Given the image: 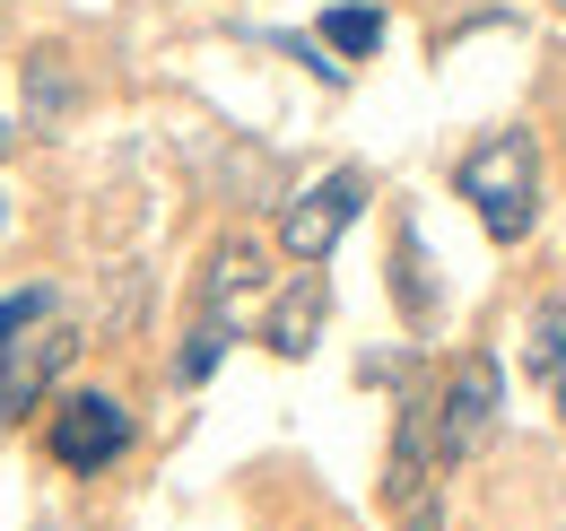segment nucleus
<instances>
[{"mask_svg": "<svg viewBox=\"0 0 566 531\" xmlns=\"http://www.w3.org/2000/svg\"><path fill=\"white\" fill-rule=\"evenodd\" d=\"M453 184H462V200L480 209V227L496 244H523L532 209H541V148H532V132H489L453 166Z\"/></svg>", "mask_w": 566, "mask_h": 531, "instance_id": "1", "label": "nucleus"}, {"mask_svg": "<svg viewBox=\"0 0 566 531\" xmlns=\"http://www.w3.org/2000/svg\"><path fill=\"white\" fill-rule=\"evenodd\" d=\"M357 209H366V175H357V166L323 175V184H305V192L287 200V218H280L287 262H332V244L357 227Z\"/></svg>", "mask_w": 566, "mask_h": 531, "instance_id": "2", "label": "nucleus"}, {"mask_svg": "<svg viewBox=\"0 0 566 531\" xmlns=\"http://www.w3.org/2000/svg\"><path fill=\"white\" fill-rule=\"evenodd\" d=\"M71 357H78V332H71V323H53V314H35L27 332L0 348V418L18 427L35 400L62 384V366H71Z\"/></svg>", "mask_w": 566, "mask_h": 531, "instance_id": "3", "label": "nucleus"}, {"mask_svg": "<svg viewBox=\"0 0 566 531\" xmlns=\"http://www.w3.org/2000/svg\"><path fill=\"white\" fill-rule=\"evenodd\" d=\"M496 400H505V375H496V357H453L444 366V384H436V427H444V454L462 462V454H480L496 436Z\"/></svg>", "mask_w": 566, "mask_h": 531, "instance_id": "4", "label": "nucleus"}, {"mask_svg": "<svg viewBox=\"0 0 566 531\" xmlns=\"http://www.w3.org/2000/svg\"><path fill=\"white\" fill-rule=\"evenodd\" d=\"M44 445H53V462L62 470H105L132 454V409L114 393H71L53 409V427H44Z\"/></svg>", "mask_w": 566, "mask_h": 531, "instance_id": "5", "label": "nucleus"}, {"mask_svg": "<svg viewBox=\"0 0 566 531\" xmlns=\"http://www.w3.org/2000/svg\"><path fill=\"white\" fill-rule=\"evenodd\" d=\"M453 470L444 454V427H436V400H401V427H392V470H384V497L392 506H419L436 497V479Z\"/></svg>", "mask_w": 566, "mask_h": 531, "instance_id": "6", "label": "nucleus"}, {"mask_svg": "<svg viewBox=\"0 0 566 531\" xmlns=\"http://www.w3.org/2000/svg\"><path fill=\"white\" fill-rule=\"evenodd\" d=\"M262 279H271V270H262V244H253V236H227V244L210 253V279H201V305H210L218 323H235V314H244V305L262 296Z\"/></svg>", "mask_w": 566, "mask_h": 531, "instance_id": "7", "label": "nucleus"}, {"mask_svg": "<svg viewBox=\"0 0 566 531\" xmlns=\"http://www.w3.org/2000/svg\"><path fill=\"white\" fill-rule=\"evenodd\" d=\"M323 323H332V288H323V262H305V279H296L280 305H271V332H262V340H271L280 357H305Z\"/></svg>", "mask_w": 566, "mask_h": 531, "instance_id": "8", "label": "nucleus"}, {"mask_svg": "<svg viewBox=\"0 0 566 531\" xmlns=\"http://www.w3.org/2000/svg\"><path fill=\"white\" fill-rule=\"evenodd\" d=\"M523 375H532V384H549L558 409H566V296L532 305V323H523Z\"/></svg>", "mask_w": 566, "mask_h": 531, "instance_id": "9", "label": "nucleus"}, {"mask_svg": "<svg viewBox=\"0 0 566 531\" xmlns=\"http://www.w3.org/2000/svg\"><path fill=\"white\" fill-rule=\"evenodd\" d=\"M332 53H349V62H366L375 44H384V9H366V0H340V9H323V27H314Z\"/></svg>", "mask_w": 566, "mask_h": 531, "instance_id": "10", "label": "nucleus"}, {"mask_svg": "<svg viewBox=\"0 0 566 531\" xmlns=\"http://www.w3.org/2000/svg\"><path fill=\"white\" fill-rule=\"evenodd\" d=\"M227 340H235V323H218V314H201V332L184 340V357H175V375H184V384H201V375H210L218 357H227Z\"/></svg>", "mask_w": 566, "mask_h": 531, "instance_id": "11", "label": "nucleus"}, {"mask_svg": "<svg viewBox=\"0 0 566 531\" xmlns=\"http://www.w3.org/2000/svg\"><path fill=\"white\" fill-rule=\"evenodd\" d=\"M35 314H53V288H18V296H0V348L27 332Z\"/></svg>", "mask_w": 566, "mask_h": 531, "instance_id": "12", "label": "nucleus"}, {"mask_svg": "<svg viewBox=\"0 0 566 531\" xmlns=\"http://www.w3.org/2000/svg\"><path fill=\"white\" fill-rule=\"evenodd\" d=\"M401 270H419V244L401 236ZM401 296H410V314H427V296H419V279H401Z\"/></svg>", "mask_w": 566, "mask_h": 531, "instance_id": "13", "label": "nucleus"}, {"mask_svg": "<svg viewBox=\"0 0 566 531\" xmlns=\"http://www.w3.org/2000/svg\"><path fill=\"white\" fill-rule=\"evenodd\" d=\"M401 514H410L401 531H444V514H436V497H419V506H401Z\"/></svg>", "mask_w": 566, "mask_h": 531, "instance_id": "14", "label": "nucleus"}, {"mask_svg": "<svg viewBox=\"0 0 566 531\" xmlns=\"http://www.w3.org/2000/svg\"><path fill=\"white\" fill-rule=\"evenodd\" d=\"M9 139H18V132H9V123H0V148H9Z\"/></svg>", "mask_w": 566, "mask_h": 531, "instance_id": "15", "label": "nucleus"}, {"mask_svg": "<svg viewBox=\"0 0 566 531\" xmlns=\"http://www.w3.org/2000/svg\"><path fill=\"white\" fill-rule=\"evenodd\" d=\"M549 9H558V18H566V0H549Z\"/></svg>", "mask_w": 566, "mask_h": 531, "instance_id": "16", "label": "nucleus"}]
</instances>
